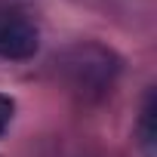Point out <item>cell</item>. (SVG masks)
Here are the masks:
<instances>
[{
  "instance_id": "6da1fadb",
  "label": "cell",
  "mask_w": 157,
  "mask_h": 157,
  "mask_svg": "<svg viewBox=\"0 0 157 157\" xmlns=\"http://www.w3.org/2000/svg\"><path fill=\"white\" fill-rule=\"evenodd\" d=\"M40 46L37 25L16 6H0V59H31Z\"/></svg>"
},
{
  "instance_id": "3957f363",
  "label": "cell",
  "mask_w": 157,
  "mask_h": 157,
  "mask_svg": "<svg viewBox=\"0 0 157 157\" xmlns=\"http://www.w3.org/2000/svg\"><path fill=\"white\" fill-rule=\"evenodd\" d=\"M13 111H16V105H13V99H10V96H3V93H0V136L6 132V126H10V120H13Z\"/></svg>"
},
{
  "instance_id": "7a4b0ae2",
  "label": "cell",
  "mask_w": 157,
  "mask_h": 157,
  "mask_svg": "<svg viewBox=\"0 0 157 157\" xmlns=\"http://www.w3.org/2000/svg\"><path fill=\"white\" fill-rule=\"evenodd\" d=\"M151 120H154V96H148V102H145V111H142V136H145V145H151V142H154Z\"/></svg>"
}]
</instances>
